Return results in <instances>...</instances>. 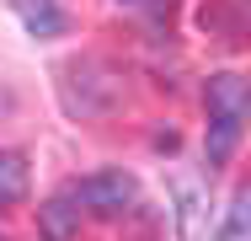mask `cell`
Returning <instances> with one entry per match:
<instances>
[{
  "instance_id": "6",
  "label": "cell",
  "mask_w": 251,
  "mask_h": 241,
  "mask_svg": "<svg viewBox=\"0 0 251 241\" xmlns=\"http://www.w3.org/2000/svg\"><path fill=\"white\" fill-rule=\"evenodd\" d=\"M241 129H246V118H208V140H203V155H208V166H225V161L235 155V145H241Z\"/></svg>"
},
{
  "instance_id": "3",
  "label": "cell",
  "mask_w": 251,
  "mask_h": 241,
  "mask_svg": "<svg viewBox=\"0 0 251 241\" xmlns=\"http://www.w3.org/2000/svg\"><path fill=\"white\" fill-rule=\"evenodd\" d=\"M251 96H246V81L235 70L225 75H208V118H246Z\"/></svg>"
},
{
  "instance_id": "5",
  "label": "cell",
  "mask_w": 251,
  "mask_h": 241,
  "mask_svg": "<svg viewBox=\"0 0 251 241\" xmlns=\"http://www.w3.org/2000/svg\"><path fill=\"white\" fill-rule=\"evenodd\" d=\"M16 16L32 38H59L70 27V16L59 11V0H16Z\"/></svg>"
},
{
  "instance_id": "1",
  "label": "cell",
  "mask_w": 251,
  "mask_h": 241,
  "mask_svg": "<svg viewBox=\"0 0 251 241\" xmlns=\"http://www.w3.org/2000/svg\"><path fill=\"white\" fill-rule=\"evenodd\" d=\"M59 102L70 118H112L123 107V70L97 59V54L70 59L59 70Z\"/></svg>"
},
{
  "instance_id": "9",
  "label": "cell",
  "mask_w": 251,
  "mask_h": 241,
  "mask_svg": "<svg viewBox=\"0 0 251 241\" xmlns=\"http://www.w3.org/2000/svg\"><path fill=\"white\" fill-rule=\"evenodd\" d=\"M246 220H251V193L241 188L230 204V220H225V241H246Z\"/></svg>"
},
{
  "instance_id": "10",
  "label": "cell",
  "mask_w": 251,
  "mask_h": 241,
  "mask_svg": "<svg viewBox=\"0 0 251 241\" xmlns=\"http://www.w3.org/2000/svg\"><path fill=\"white\" fill-rule=\"evenodd\" d=\"M0 241H11V236H5V231H0Z\"/></svg>"
},
{
  "instance_id": "4",
  "label": "cell",
  "mask_w": 251,
  "mask_h": 241,
  "mask_svg": "<svg viewBox=\"0 0 251 241\" xmlns=\"http://www.w3.org/2000/svg\"><path fill=\"white\" fill-rule=\"evenodd\" d=\"M38 231H43V241H75L80 236V209H75L70 193H53L38 209Z\"/></svg>"
},
{
  "instance_id": "2",
  "label": "cell",
  "mask_w": 251,
  "mask_h": 241,
  "mask_svg": "<svg viewBox=\"0 0 251 241\" xmlns=\"http://www.w3.org/2000/svg\"><path fill=\"white\" fill-rule=\"evenodd\" d=\"M70 198H75V209H91L101 220H118L134 204V177L128 172H91V177H80L70 188Z\"/></svg>"
},
{
  "instance_id": "8",
  "label": "cell",
  "mask_w": 251,
  "mask_h": 241,
  "mask_svg": "<svg viewBox=\"0 0 251 241\" xmlns=\"http://www.w3.org/2000/svg\"><path fill=\"white\" fill-rule=\"evenodd\" d=\"M27 198V161L16 150H0V209Z\"/></svg>"
},
{
  "instance_id": "7",
  "label": "cell",
  "mask_w": 251,
  "mask_h": 241,
  "mask_svg": "<svg viewBox=\"0 0 251 241\" xmlns=\"http://www.w3.org/2000/svg\"><path fill=\"white\" fill-rule=\"evenodd\" d=\"M176 225H182V241H203V193L193 182H176Z\"/></svg>"
}]
</instances>
